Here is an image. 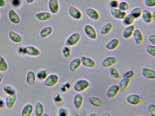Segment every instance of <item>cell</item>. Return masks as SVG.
Masks as SVG:
<instances>
[{
    "mask_svg": "<svg viewBox=\"0 0 155 116\" xmlns=\"http://www.w3.org/2000/svg\"><path fill=\"white\" fill-rule=\"evenodd\" d=\"M89 85V82L87 80L85 79H80L75 83L74 89L77 92H82L87 89Z\"/></svg>",
    "mask_w": 155,
    "mask_h": 116,
    "instance_id": "1",
    "label": "cell"
},
{
    "mask_svg": "<svg viewBox=\"0 0 155 116\" xmlns=\"http://www.w3.org/2000/svg\"><path fill=\"white\" fill-rule=\"evenodd\" d=\"M86 15L91 19L97 20L100 18V15L98 12L95 9L92 8H88L85 10Z\"/></svg>",
    "mask_w": 155,
    "mask_h": 116,
    "instance_id": "15",
    "label": "cell"
},
{
    "mask_svg": "<svg viewBox=\"0 0 155 116\" xmlns=\"http://www.w3.org/2000/svg\"><path fill=\"white\" fill-rule=\"evenodd\" d=\"M25 54L31 56H38L41 52L37 48L32 46H28L24 48Z\"/></svg>",
    "mask_w": 155,
    "mask_h": 116,
    "instance_id": "10",
    "label": "cell"
},
{
    "mask_svg": "<svg viewBox=\"0 0 155 116\" xmlns=\"http://www.w3.org/2000/svg\"><path fill=\"white\" fill-rule=\"evenodd\" d=\"M135 18L130 14H126L123 19V24L126 26H129L131 25L134 22Z\"/></svg>",
    "mask_w": 155,
    "mask_h": 116,
    "instance_id": "30",
    "label": "cell"
},
{
    "mask_svg": "<svg viewBox=\"0 0 155 116\" xmlns=\"http://www.w3.org/2000/svg\"><path fill=\"white\" fill-rule=\"evenodd\" d=\"M83 98L80 93L76 94L74 98L73 104L75 108L77 109L81 108L83 104Z\"/></svg>",
    "mask_w": 155,
    "mask_h": 116,
    "instance_id": "16",
    "label": "cell"
},
{
    "mask_svg": "<svg viewBox=\"0 0 155 116\" xmlns=\"http://www.w3.org/2000/svg\"><path fill=\"white\" fill-rule=\"evenodd\" d=\"M8 17L10 21L15 24H18L20 21V18L18 14L12 9L8 12Z\"/></svg>",
    "mask_w": 155,
    "mask_h": 116,
    "instance_id": "19",
    "label": "cell"
},
{
    "mask_svg": "<svg viewBox=\"0 0 155 116\" xmlns=\"http://www.w3.org/2000/svg\"><path fill=\"white\" fill-rule=\"evenodd\" d=\"M141 17L145 23H149L152 21V13L147 9H143Z\"/></svg>",
    "mask_w": 155,
    "mask_h": 116,
    "instance_id": "20",
    "label": "cell"
},
{
    "mask_svg": "<svg viewBox=\"0 0 155 116\" xmlns=\"http://www.w3.org/2000/svg\"><path fill=\"white\" fill-rule=\"evenodd\" d=\"M71 86L70 83L68 82H66L61 85L60 88V90L61 92H64L68 90V89H69Z\"/></svg>",
    "mask_w": 155,
    "mask_h": 116,
    "instance_id": "46",
    "label": "cell"
},
{
    "mask_svg": "<svg viewBox=\"0 0 155 116\" xmlns=\"http://www.w3.org/2000/svg\"><path fill=\"white\" fill-rule=\"evenodd\" d=\"M147 52L151 56H155V46L153 45H147L146 47Z\"/></svg>",
    "mask_w": 155,
    "mask_h": 116,
    "instance_id": "38",
    "label": "cell"
},
{
    "mask_svg": "<svg viewBox=\"0 0 155 116\" xmlns=\"http://www.w3.org/2000/svg\"><path fill=\"white\" fill-rule=\"evenodd\" d=\"M53 100L56 103H59L62 101V98L61 95L59 93H56L53 97Z\"/></svg>",
    "mask_w": 155,
    "mask_h": 116,
    "instance_id": "45",
    "label": "cell"
},
{
    "mask_svg": "<svg viewBox=\"0 0 155 116\" xmlns=\"http://www.w3.org/2000/svg\"><path fill=\"white\" fill-rule=\"evenodd\" d=\"M143 9L140 7H137L131 10L130 14L133 16L135 19H138L141 16Z\"/></svg>",
    "mask_w": 155,
    "mask_h": 116,
    "instance_id": "31",
    "label": "cell"
},
{
    "mask_svg": "<svg viewBox=\"0 0 155 116\" xmlns=\"http://www.w3.org/2000/svg\"><path fill=\"white\" fill-rule=\"evenodd\" d=\"M103 116H110L111 115L108 112H104L102 115Z\"/></svg>",
    "mask_w": 155,
    "mask_h": 116,
    "instance_id": "54",
    "label": "cell"
},
{
    "mask_svg": "<svg viewBox=\"0 0 155 116\" xmlns=\"http://www.w3.org/2000/svg\"><path fill=\"white\" fill-rule=\"evenodd\" d=\"M152 20L155 21V10H154L153 13H152Z\"/></svg>",
    "mask_w": 155,
    "mask_h": 116,
    "instance_id": "53",
    "label": "cell"
},
{
    "mask_svg": "<svg viewBox=\"0 0 155 116\" xmlns=\"http://www.w3.org/2000/svg\"><path fill=\"white\" fill-rule=\"evenodd\" d=\"M119 2L118 0H112L110 3V5L111 8H117L118 7Z\"/></svg>",
    "mask_w": 155,
    "mask_h": 116,
    "instance_id": "48",
    "label": "cell"
},
{
    "mask_svg": "<svg viewBox=\"0 0 155 116\" xmlns=\"http://www.w3.org/2000/svg\"><path fill=\"white\" fill-rule=\"evenodd\" d=\"M118 59L114 56H108L104 59L102 62L101 65L104 67H109L117 63Z\"/></svg>",
    "mask_w": 155,
    "mask_h": 116,
    "instance_id": "8",
    "label": "cell"
},
{
    "mask_svg": "<svg viewBox=\"0 0 155 116\" xmlns=\"http://www.w3.org/2000/svg\"><path fill=\"white\" fill-rule=\"evenodd\" d=\"M33 107L31 104H26L23 108L21 111V115L22 116H29L32 114Z\"/></svg>",
    "mask_w": 155,
    "mask_h": 116,
    "instance_id": "27",
    "label": "cell"
},
{
    "mask_svg": "<svg viewBox=\"0 0 155 116\" xmlns=\"http://www.w3.org/2000/svg\"><path fill=\"white\" fill-rule=\"evenodd\" d=\"M135 29V27L134 25L127 26L123 31L122 34L123 37L125 39L130 38L132 36Z\"/></svg>",
    "mask_w": 155,
    "mask_h": 116,
    "instance_id": "14",
    "label": "cell"
},
{
    "mask_svg": "<svg viewBox=\"0 0 155 116\" xmlns=\"http://www.w3.org/2000/svg\"><path fill=\"white\" fill-rule=\"evenodd\" d=\"M3 90L5 92L7 95L15 93V90L12 87L9 85H5L4 86Z\"/></svg>",
    "mask_w": 155,
    "mask_h": 116,
    "instance_id": "39",
    "label": "cell"
},
{
    "mask_svg": "<svg viewBox=\"0 0 155 116\" xmlns=\"http://www.w3.org/2000/svg\"><path fill=\"white\" fill-rule=\"evenodd\" d=\"M35 16L39 20L44 21L50 19L51 17V14L48 12H41L37 13Z\"/></svg>",
    "mask_w": 155,
    "mask_h": 116,
    "instance_id": "25",
    "label": "cell"
},
{
    "mask_svg": "<svg viewBox=\"0 0 155 116\" xmlns=\"http://www.w3.org/2000/svg\"><path fill=\"white\" fill-rule=\"evenodd\" d=\"M58 79V77L57 75L52 74L48 76L45 79L44 84L47 87H52L57 83Z\"/></svg>",
    "mask_w": 155,
    "mask_h": 116,
    "instance_id": "4",
    "label": "cell"
},
{
    "mask_svg": "<svg viewBox=\"0 0 155 116\" xmlns=\"http://www.w3.org/2000/svg\"><path fill=\"white\" fill-rule=\"evenodd\" d=\"M110 75L113 78L119 79L121 78L120 75L117 69L114 67L110 66L108 69Z\"/></svg>",
    "mask_w": 155,
    "mask_h": 116,
    "instance_id": "33",
    "label": "cell"
},
{
    "mask_svg": "<svg viewBox=\"0 0 155 116\" xmlns=\"http://www.w3.org/2000/svg\"><path fill=\"white\" fill-rule=\"evenodd\" d=\"M3 77V75L2 74L0 73V83L2 82Z\"/></svg>",
    "mask_w": 155,
    "mask_h": 116,
    "instance_id": "55",
    "label": "cell"
},
{
    "mask_svg": "<svg viewBox=\"0 0 155 116\" xmlns=\"http://www.w3.org/2000/svg\"><path fill=\"white\" fill-rule=\"evenodd\" d=\"M113 26V24L111 22L105 24L101 28L100 32L101 34L102 35L108 34L112 30Z\"/></svg>",
    "mask_w": 155,
    "mask_h": 116,
    "instance_id": "26",
    "label": "cell"
},
{
    "mask_svg": "<svg viewBox=\"0 0 155 116\" xmlns=\"http://www.w3.org/2000/svg\"><path fill=\"white\" fill-rule=\"evenodd\" d=\"M35 0H25L28 3H31L33 2Z\"/></svg>",
    "mask_w": 155,
    "mask_h": 116,
    "instance_id": "56",
    "label": "cell"
},
{
    "mask_svg": "<svg viewBox=\"0 0 155 116\" xmlns=\"http://www.w3.org/2000/svg\"><path fill=\"white\" fill-rule=\"evenodd\" d=\"M4 105V102L3 99L0 98V108H2Z\"/></svg>",
    "mask_w": 155,
    "mask_h": 116,
    "instance_id": "52",
    "label": "cell"
},
{
    "mask_svg": "<svg viewBox=\"0 0 155 116\" xmlns=\"http://www.w3.org/2000/svg\"><path fill=\"white\" fill-rule=\"evenodd\" d=\"M149 41L153 45H155V35L151 34L149 35L148 37Z\"/></svg>",
    "mask_w": 155,
    "mask_h": 116,
    "instance_id": "49",
    "label": "cell"
},
{
    "mask_svg": "<svg viewBox=\"0 0 155 116\" xmlns=\"http://www.w3.org/2000/svg\"><path fill=\"white\" fill-rule=\"evenodd\" d=\"M119 91V89L118 85L116 84L112 85L107 89L106 95L108 98H112L117 95Z\"/></svg>",
    "mask_w": 155,
    "mask_h": 116,
    "instance_id": "6",
    "label": "cell"
},
{
    "mask_svg": "<svg viewBox=\"0 0 155 116\" xmlns=\"http://www.w3.org/2000/svg\"><path fill=\"white\" fill-rule=\"evenodd\" d=\"M90 116H97V113L95 112H93L91 113L90 115Z\"/></svg>",
    "mask_w": 155,
    "mask_h": 116,
    "instance_id": "57",
    "label": "cell"
},
{
    "mask_svg": "<svg viewBox=\"0 0 155 116\" xmlns=\"http://www.w3.org/2000/svg\"><path fill=\"white\" fill-rule=\"evenodd\" d=\"M21 0H11V4L13 7L17 8L20 7L21 5Z\"/></svg>",
    "mask_w": 155,
    "mask_h": 116,
    "instance_id": "43",
    "label": "cell"
},
{
    "mask_svg": "<svg viewBox=\"0 0 155 116\" xmlns=\"http://www.w3.org/2000/svg\"><path fill=\"white\" fill-rule=\"evenodd\" d=\"M117 8L120 10L125 11L129 9L130 5L127 2L122 1L119 2Z\"/></svg>",
    "mask_w": 155,
    "mask_h": 116,
    "instance_id": "37",
    "label": "cell"
},
{
    "mask_svg": "<svg viewBox=\"0 0 155 116\" xmlns=\"http://www.w3.org/2000/svg\"><path fill=\"white\" fill-rule=\"evenodd\" d=\"M141 73L145 78L151 79H155V72L154 70L147 68H143L141 70Z\"/></svg>",
    "mask_w": 155,
    "mask_h": 116,
    "instance_id": "11",
    "label": "cell"
},
{
    "mask_svg": "<svg viewBox=\"0 0 155 116\" xmlns=\"http://www.w3.org/2000/svg\"><path fill=\"white\" fill-rule=\"evenodd\" d=\"M119 40L117 38H113L108 42L105 45V47L109 50H113L116 49L119 44Z\"/></svg>",
    "mask_w": 155,
    "mask_h": 116,
    "instance_id": "21",
    "label": "cell"
},
{
    "mask_svg": "<svg viewBox=\"0 0 155 116\" xmlns=\"http://www.w3.org/2000/svg\"><path fill=\"white\" fill-rule=\"evenodd\" d=\"M144 3L148 7H153L155 6V0H144Z\"/></svg>",
    "mask_w": 155,
    "mask_h": 116,
    "instance_id": "42",
    "label": "cell"
},
{
    "mask_svg": "<svg viewBox=\"0 0 155 116\" xmlns=\"http://www.w3.org/2000/svg\"><path fill=\"white\" fill-rule=\"evenodd\" d=\"M148 111L152 116H155V105L153 104H149L147 107Z\"/></svg>",
    "mask_w": 155,
    "mask_h": 116,
    "instance_id": "41",
    "label": "cell"
},
{
    "mask_svg": "<svg viewBox=\"0 0 155 116\" xmlns=\"http://www.w3.org/2000/svg\"><path fill=\"white\" fill-rule=\"evenodd\" d=\"M48 71L46 69H43L39 71L37 73V78L40 80H45L48 76Z\"/></svg>",
    "mask_w": 155,
    "mask_h": 116,
    "instance_id": "35",
    "label": "cell"
},
{
    "mask_svg": "<svg viewBox=\"0 0 155 116\" xmlns=\"http://www.w3.org/2000/svg\"><path fill=\"white\" fill-rule=\"evenodd\" d=\"M135 43L137 45L142 44L143 40V35L138 29H135L132 35Z\"/></svg>",
    "mask_w": 155,
    "mask_h": 116,
    "instance_id": "18",
    "label": "cell"
},
{
    "mask_svg": "<svg viewBox=\"0 0 155 116\" xmlns=\"http://www.w3.org/2000/svg\"><path fill=\"white\" fill-rule=\"evenodd\" d=\"M8 69V66L6 61L2 56H0V70L5 72Z\"/></svg>",
    "mask_w": 155,
    "mask_h": 116,
    "instance_id": "36",
    "label": "cell"
},
{
    "mask_svg": "<svg viewBox=\"0 0 155 116\" xmlns=\"http://www.w3.org/2000/svg\"></svg>",
    "mask_w": 155,
    "mask_h": 116,
    "instance_id": "59",
    "label": "cell"
},
{
    "mask_svg": "<svg viewBox=\"0 0 155 116\" xmlns=\"http://www.w3.org/2000/svg\"><path fill=\"white\" fill-rule=\"evenodd\" d=\"M53 29L50 26H47L43 28L40 32V37L41 38L46 37L50 35L52 32Z\"/></svg>",
    "mask_w": 155,
    "mask_h": 116,
    "instance_id": "32",
    "label": "cell"
},
{
    "mask_svg": "<svg viewBox=\"0 0 155 116\" xmlns=\"http://www.w3.org/2000/svg\"><path fill=\"white\" fill-rule=\"evenodd\" d=\"M88 101L93 106L97 107L102 106L103 104L102 101L99 98L94 96L88 97Z\"/></svg>",
    "mask_w": 155,
    "mask_h": 116,
    "instance_id": "24",
    "label": "cell"
},
{
    "mask_svg": "<svg viewBox=\"0 0 155 116\" xmlns=\"http://www.w3.org/2000/svg\"><path fill=\"white\" fill-rule=\"evenodd\" d=\"M134 74V72L133 70H130L127 71L123 76V77L126 78H131Z\"/></svg>",
    "mask_w": 155,
    "mask_h": 116,
    "instance_id": "47",
    "label": "cell"
},
{
    "mask_svg": "<svg viewBox=\"0 0 155 116\" xmlns=\"http://www.w3.org/2000/svg\"><path fill=\"white\" fill-rule=\"evenodd\" d=\"M81 63L84 66L88 68H93L95 65L94 61L90 58L82 56L81 57Z\"/></svg>",
    "mask_w": 155,
    "mask_h": 116,
    "instance_id": "13",
    "label": "cell"
},
{
    "mask_svg": "<svg viewBox=\"0 0 155 116\" xmlns=\"http://www.w3.org/2000/svg\"><path fill=\"white\" fill-rule=\"evenodd\" d=\"M110 12L113 17L119 20L123 19L127 14L125 11H122L117 8H111Z\"/></svg>",
    "mask_w": 155,
    "mask_h": 116,
    "instance_id": "7",
    "label": "cell"
},
{
    "mask_svg": "<svg viewBox=\"0 0 155 116\" xmlns=\"http://www.w3.org/2000/svg\"><path fill=\"white\" fill-rule=\"evenodd\" d=\"M143 98L140 96L135 94H130L126 98L127 102L133 105H138L140 104L143 101Z\"/></svg>",
    "mask_w": 155,
    "mask_h": 116,
    "instance_id": "2",
    "label": "cell"
},
{
    "mask_svg": "<svg viewBox=\"0 0 155 116\" xmlns=\"http://www.w3.org/2000/svg\"><path fill=\"white\" fill-rule=\"evenodd\" d=\"M48 7L49 11L52 14H55L58 13L59 8L58 0H49Z\"/></svg>",
    "mask_w": 155,
    "mask_h": 116,
    "instance_id": "12",
    "label": "cell"
},
{
    "mask_svg": "<svg viewBox=\"0 0 155 116\" xmlns=\"http://www.w3.org/2000/svg\"><path fill=\"white\" fill-rule=\"evenodd\" d=\"M84 30L85 34L89 38L92 40L96 39L97 33L92 26L89 24L86 25L84 26Z\"/></svg>",
    "mask_w": 155,
    "mask_h": 116,
    "instance_id": "5",
    "label": "cell"
},
{
    "mask_svg": "<svg viewBox=\"0 0 155 116\" xmlns=\"http://www.w3.org/2000/svg\"><path fill=\"white\" fill-rule=\"evenodd\" d=\"M43 115L44 116H49V114H48L47 113H46V112H45L44 114H43Z\"/></svg>",
    "mask_w": 155,
    "mask_h": 116,
    "instance_id": "58",
    "label": "cell"
},
{
    "mask_svg": "<svg viewBox=\"0 0 155 116\" xmlns=\"http://www.w3.org/2000/svg\"><path fill=\"white\" fill-rule=\"evenodd\" d=\"M35 75L32 71H30L27 73L26 76V81L28 84L30 85L33 86L35 84Z\"/></svg>",
    "mask_w": 155,
    "mask_h": 116,
    "instance_id": "28",
    "label": "cell"
},
{
    "mask_svg": "<svg viewBox=\"0 0 155 116\" xmlns=\"http://www.w3.org/2000/svg\"><path fill=\"white\" fill-rule=\"evenodd\" d=\"M17 98L15 93L9 95L6 98L5 104L6 107L9 109H11L15 103Z\"/></svg>",
    "mask_w": 155,
    "mask_h": 116,
    "instance_id": "17",
    "label": "cell"
},
{
    "mask_svg": "<svg viewBox=\"0 0 155 116\" xmlns=\"http://www.w3.org/2000/svg\"><path fill=\"white\" fill-rule=\"evenodd\" d=\"M68 112L64 108L61 107L59 108L58 111V115L60 116H64L68 115Z\"/></svg>",
    "mask_w": 155,
    "mask_h": 116,
    "instance_id": "44",
    "label": "cell"
},
{
    "mask_svg": "<svg viewBox=\"0 0 155 116\" xmlns=\"http://www.w3.org/2000/svg\"><path fill=\"white\" fill-rule=\"evenodd\" d=\"M130 82V79L129 78H123L119 81L118 85L119 88V91L121 92L125 91Z\"/></svg>",
    "mask_w": 155,
    "mask_h": 116,
    "instance_id": "23",
    "label": "cell"
},
{
    "mask_svg": "<svg viewBox=\"0 0 155 116\" xmlns=\"http://www.w3.org/2000/svg\"><path fill=\"white\" fill-rule=\"evenodd\" d=\"M9 36L10 39L15 43H19L22 40L21 36L13 31H12L10 32Z\"/></svg>",
    "mask_w": 155,
    "mask_h": 116,
    "instance_id": "29",
    "label": "cell"
},
{
    "mask_svg": "<svg viewBox=\"0 0 155 116\" xmlns=\"http://www.w3.org/2000/svg\"><path fill=\"white\" fill-rule=\"evenodd\" d=\"M17 52L19 54H25L24 48L22 47H18L17 49Z\"/></svg>",
    "mask_w": 155,
    "mask_h": 116,
    "instance_id": "50",
    "label": "cell"
},
{
    "mask_svg": "<svg viewBox=\"0 0 155 116\" xmlns=\"http://www.w3.org/2000/svg\"><path fill=\"white\" fill-rule=\"evenodd\" d=\"M5 5V2L4 0H0V7H3Z\"/></svg>",
    "mask_w": 155,
    "mask_h": 116,
    "instance_id": "51",
    "label": "cell"
},
{
    "mask_svg": "<svg viewBox=\"0 0 155 116\" xmlns=\"http://www.w3.org/2000/svg\"><path fill=\"white\" fill-rule=\"evenodd\" d=\"M81 64L80 58H75L72 60L70 62L69 69L72 72H74L79 67Z\"/></svg>",
    "mask_w": 155,
    "mask_h": 116,
    "instance_id": "22",
    "label": "cell"
},
{
    "mask_svg": "<svg viewBox=\"0 0 155 116\" xmlns=\"http://www.w3.org/2000/svg\"><path fill=\"white\" fill-rule=\"evenodd\" d=\"M68 12L70 16L75 19L79 20L82 18L81 12L74 6H71L69 8Z\"/></svg>",
    "mask_w": 155,
    "mask_h": 116,
    "instance_id": "9",
    "label": "cell"
},
{
    "mask_svg": "<svg viewBox=\"0 0 155 116\" xmlns=\"http://www.w3.org/2000/svg\"><path fill=\"white\" fill-rule=\"evenodd\" d=\"M44 112V108L43 104L40 102H37L35 108V113L36 116H41Z\"/></svg>",
    "mask_w": 155,
    "mask_h": 116,
    "instance_id": "34",
    "label": "cell"
},
{
    "mask_svg": "<svg viewBox=\"0 0 155 116\" xmlns=\"http://www.w3.org/2000/svg\"><path fill=\"white\" fill-rule=\"evenodd\" d=\"M81 38V35L78 32H75L71 34L66 40L65 45L67 46H73L76 44Z\"/></svg>",
    "mask_w": 155,
    "mask_h": 116,
    "instance_id": "3",
    "label": "cell"
},
{
    "mask_svg": "<svg viewBox=\"0 0 155 116\" xmlns=\"http://www.w3.org/2000/svg\"><path fill=\"white\" fill-rule=\"evenodd\" d=\"M62 53L64 57L68 58L71 55V50L70 48L67 46H65L62 49Z\"/></svg>",
    "mask_w": 155,
    "mask_h": 116,
    "instance_id": "40",
    "label": "cell"
}]
</instances>
